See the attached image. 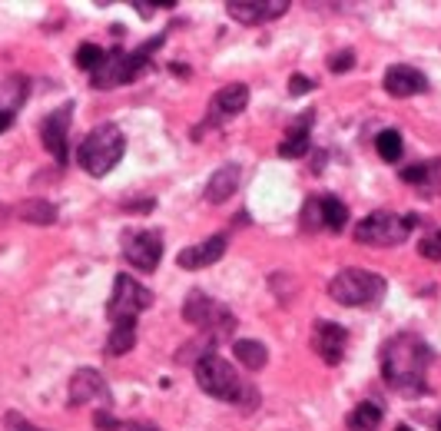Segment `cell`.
<instances>
[{
  "mask_svg": "<svg viewBox=\"0 0 441 431\" xmlns=\"http://www.w3.org/2000/svg\"><path fill=\"white\" fill-rule=\"evenodd\" d=\"M27 100V80L24 77H7L0 83V113H17Z\"/></svg>",
  "mask_w": 441,
  "mask_h": 431,
  "instance_id": "cell-22",
  "label": "cell"
},
{
  "mask_svg": "<svg viewBox=\"0 0 441 431\" xmlns=\"http://www.w3.org/2000/svg\"><path fill=\"white\" fill-rule=\"evenodd\" d=\"M318 216H322V229L342 232L348 222V206L336 196H318Z\"/></svg>",
  "mask_w": 441,
  "mask_h": 431,
  "instance_id": "cell-21",
  "label": "cell"
},
{
  "mask_svg": "<svg viewBox=\"0 0 441 431\" xmlns=\"http://www.w3.org/2000/svg\"><path fill=\"white\" fill-rule=\"evenodd\" d=\"M14 212L24 222H30V226H50V222L57 219V206L50 199H24Z\"/></svg>",
  "mask_w": 441,
  "mask_h": 431,
  "instance_id": "cell-20",
  "label": "cell"
},
{
  "mask_svg": "<svg viewBox=\"0 0 441 431\" xmlns=\"http://www.w3.org/2000/svg\"><path fill=\"white\" fill-rule=\"evenodd\" d=\"M402 180L422 189H438L441 186V160H428V163H415L402 170Z\"/></svg>",
  "mask_w": 441,
  "mask_h": 431,
  "instance_id": "cell-19",
  "label": "cell"
},
{
  "mask_svg": "<svg viewBox=\"0 0 441 431\" xmlns=\"http://www.w3.org/2000/svg\"><path fill=\"white\" fill-rule=\"evenodd\" d=\"M312 116H316L312 110L299 116L296 126L289 130V136L279 143V156H282V160H299V156L308 153V130H312Z\"/></svg>",
  "mask_w": 441,
  "mask_h": 431,
  "instance_id": "cell-16",
  "label": "cell"
},
{
  "mask_svg": "<svg viewBox=\"0 0 441 431\" xmlns=\"http://www.w3.org/2000/svg\"><path fill=\"white\" fill-rule=\"evenodd\" d=\"M123 256L126 262L140 272H153L163 259V239L160 232L140 229V232H123Z\"/></svg>",
  "mask_w": 441,
  "mask_h": 431,
  "instance_id": "cell-9",
  "label": "cell"
},
{
  "mask_svg": "<svg viewBox=\"0 0 441 431\" xmlns=\"http://www.w3.org/2000/svg\"><path fill=\"white\" fill-rule=\"evenodd\" d=\"M249 103V86L246 83H229L222 86L216 100H212V120L216 116H232V113H242Z\"/></svg>",
  "mask_w": 441,
  "mask_h": 431,
  "instance_id": "cell-18",
  "label": "cell"
},
{
  "mask_svg": "<svg viewBox=\"0 0 441 431\" xmlns=\"http://www.w3.org/2000/svg\"><path fill=\"white\" fill-rule=\"evenodd\" d=\"M239 166L236 163H226L219 166V170L209 176V182H206V199L209 202H226L232 196V192L239 189Z\"/></svg>",
  "mask_w": 441,
  "mask_h": 431,
  "instance_id": "cell-17",
  "label": "cell"
},
{
  "mask_svg": "<svg viewBox=\"0 0 441 431\" xmlns=\"http://www.w3.org/2000/svg\"><path fill=\"white\" fill-rule=\"evenodd\" d=\"M375 146H378V156H382L385 163H398L405 153L402 133H398V130H382V133L375 136Z\"/></svg>",
  "mask_w": 441,
  "mask_h": 431,
  "instance_id": "cell-26",
  "label": "cell"
},
{
  "mask_svg": "<svg viewBox=\"0 0 441 431\" xmlns=\"http://www.w3.org/2000/svg\"><path fill=\"white\" fill-rule=\"evenodd\" d=\"M103 60H106V50H100L96 43H83L77 50V67L87 70V73H96V70L103 67Z\"/></svg>",
  "mask_w": 441,
  "mask_h": 431,
  "instance_id": "cell-27",
  "label": "cell"
},
{
  "mask_svg": "<svg viewBox=\"0 0 441 431\" xmlns=\"http://www.w3.org/2000/svg\"><path fill=\"white\" fill-rule=\"evenodd\" d=\"M70 116H73V103H63V106H57L47 120H43V126H40V140H43V146L50 150V156H53L57 163H67Z\"/></svg>",
  "mask_w": 441,
  "mask_h": 431,
  "instance_id": "cell-10",
  "label": "cell"
},
{
  "mask_svg": "<svg viewBox=\"0 0 441 431\" xmlns=\"http://www.w3.org/2000/svg\"><path fill=\"white\" fill-rule=\"evenodd\" d=\"M163 47V37H153L150 43H143L140 50L126 53L123 47H113L106 53L103 67L93 73V86L96 90H110V86H123V83H133L146 67H150V53Z\"/></svg>",
  "mask_w": 441,
  "mask_h": 431,
  "instance_id": "cell-4",
  "label": "cell"
},
{
  "mask_svg": "<svg viewBox=\"0 0 441 431\" xmlns=\"http://www.w3.org/2000/svg\"><path fill=\"white\" fill-rule=\"evenodd\" d=\"M156 199H150V196H140L136 202H123V209L126 212H153Z\"/></svg>",
  "mask_w": 441,
  "mask_h": 431,
  "instance_id": "cell-32",
  "label": "cell"
},
{
  "mask_svg": "<svg viewBox=\"0 0 441 431\" xmlns=\"http://www.w3.org/2000/svg\"><path fill=\"white\" fill-rule=\"evenodd\" d=\"M10 123H14V116H10V113H0V133H4Z\"/></svg>",
  "mask_w": 441,
  "mask_h": 431,
  "instance_id": "cell-35",
  "label": "cell"
},
{
  "mask_svg": "<svg viewBox=\"0 0 441 431\" xmlns=\"http://www.w3.org/2000/svg\"><path fill=\"white\" fill-rule=\"evenodd\" d=\"M418 252H422L425 259H435V262H438V259H441V242L435 239V236H428V239H422V246H418Z\"/></svg>",
  "mask_w": 441,
  "mask_h": 431,
  "instance_id": "cell-31",
  "label": "cell"
},
{
  "mask_svg": "<svg viewBox=\"0 0 441 431\" xmlns=\"http://www.w3.org/2000/svg\"><path fill=\"white\" fill-rule=\"evenodd\" d=\"M93 425H96V428H103V431L120 428V422H116V418H110L106 412H96V415H93Z\"/></svg>",
  "mask_w": 441,
  "mask_h": 431,
  "instance_id": "cell-33",
  "label": "cell"
},
{
  "mask_svg": "<svg viewBox=\"0 0 441 431\" xmlns=\"http://www.w3.org/2000/svg\"><path fill=\"white\" fill-rule=\"evenodd\" d=\"M395 431H412V428H408V425H398V428H395Z\"/></svg>",
  "mask_w": 441,
  "mask_h": 431,
  "instance_id": "cell-37",
  "label": "cell"
},
{
  "mask_svg": "<svg viewBox=\"0 0 441 431\" xmlns=\"http://www.w3.org/2000/svg\"><path fill=\"white\" fill-rule=\"evenodd\" d=\"M308 90H316V80L302 77V73H296V77L289 80V93L292 96H302V93H308Z\"/></svg>",
  "mask_w": 441,
  "mask_h": 431,
  "instance_id": "cell-30",
  "label": "cell"
},
{
  "mask_svg": "<svg viewBox=\"0 0 441 431\" xmlns=\"http://www.w3.org/2000/svg\"><path fill=\"white\" fill-rule=\"evenodd\" d=\"M226 236H209L206 242H196V246H186V249L180 252V269H190V272H196V269H206L212 266V262H219L222 252H226Z\"/></svg>",
  "mask_w": 441,
  "mask_h": 431,
  "instance_id": "cell-15",
  "label": "cell"
},
{
  "mask_svg": "<svg viewBox=\"0 0 441 431\" xmlns=\"http://www.w3.org/2000/svg\"><path fill=\"white\" fill-rule=\"evenodd\" d=\"M150 306H153V292L140 286L133 276L120 272V276L113 279V296L106 302V312H110L113 322H120V318H136Z\"/></svg>",
  "mask_w": 441,
  "mask_h": 431,
  "instance_id": "cell-6",
  "label": "cell"
},
{
  "mask_svg": "<svg viewBox=\"0 0 441 431\" xmlns=\"http://www.w3.org/2000/svg\"><path fill=\"white\" fill-rule=\"evenodd\" d=\"M7 216H10V212H7V206H0V226L7 222Z\"/></svg>",
  "mask_w": 441,
  "mask_h": 431,
  "instance_id": "cell-36",
  "label": "cell"
},
{
  "mask_svg": "<svg viewBox=\"0 0 441 431\" xmlns=\"http://www.w3.org/2000/svg\"><path fill=\"white\" fill-rule=\"evenodd\" d=\"M96 398H100L103 405H110V392H106L103 375L93 372V368H80V372H73V378H70V395H67L70 408L90 405V402H96Z\"/></svg>",
  "mask_w": 441,
  "mask_h": 431,
  "instance_id": "cell-11",
  "label": "cell"
},
{
  "mask_svg": "<svg viewBox=\"0 0 441 431\" xmlns=\"http://www.w3.org/2000/svg\"><path fill=\"white\" fill-rule=\"evenodd\" d=\"M438 431H441V422H438Z\"/></svg>",
  "mask_w": 441,
  "mask_h": 431,
  "instance_id": "cell-38",
  "label": "cell"
},
{
  "mask_svg": "<svg viewBox=\"0 0 441 431\" xmlns=\"http://www.w3.org/2000/svg\"><path fill=\"white\" fill-rule=\"evenodd\" d=\"M355 67V53L352 50H342V53H332V60H328V70L332 73H346V70Z\"/></svg>",
  "mask_w": 441,
  "mask_h": 431,
  "instance_id": "cell-29",
  "label": "cell"
},
{
  "mask_svg": "<svg viewBox=\"0 0 441 431\" xmlns=\"http://www.w3.org/2000/svg\"><path fill=\"white\" fill-rule=\"evenodd\" d=\"M182 318L196 328H216V332H226V328L236 326V318L226 306H219L216 298H209L202 289H192L186 302H182Z\"/></svg>",
  "mask_w": 441,
  "mask_h": 431,
  "instance_id": "cell-7",
  "label": "cell"
},
{
  "mask_svg": "<svg viewBox=\"0 0 441 431\" xmlns=\"http://www.w3.org/2000/svg\"><path fill=\"white\" fill-rule=\"evenodd\" d=\"M196 382H199L202 392L219 398V402H242V395L249 388L236 375V368L226 358H219L216 352L199 355V362H196Z\"/></svg>",
  "mask_w": 441,
  "mask_h": 431,
  "instance_id": "cell-5",
  "label": "cell"
},
{
  "mask_svg": "<svg viewBox=\"0 0 441 431\" xmlns=\"http://www.w3.org/2000/svg\"><path fill=\"white\" fill-rule=\"evenodd\" d=\"M382 425V408L375 402H362L348 412V431H375Z\"/></svg>",
  "mask_w": 441,
  "mask_h": 431,
  "instance_id": "cell-24",
  "label": "cell"
},
{
  "mask_svg": "<svg viewBox=\"0 0 441 431\" xmlns=\"http://www.w3.org/2000/svg\"><path fill=\"white\" fill-rule=\"evenodd\" d=\"M7 425H10V431H40L33 425H27L24 418H17V415H7Z\"/></svg>",
  "mask_w": 441,
  "mask_h": 431,
  "instance_id": "cell-34",
  "label": "cell"
},
{
  "mask_svg": "<svg viewBox=\"0 0 441 431\" xmlns=\"http://www.w3.org/2000/svg\"><path fill=\"white\" fill-rule=\"evenodd\" d=\"M388 292L385 276L372 272V269H342L332 282H328V296L336 298L338 306L358 308V306H375L382 302Z\"/></svg>",
  "mask_w": 441,
  "mask_h": 431,
  "instance_id": "cell-3",
  "label": "cell"
},
{
  "mask_svg": "<svg viewBox=\"0 0 441 431\" xmlns=\"http://www.w3.org/2000/svg\"><path fill=\"white\" fill-rule=\"evenodd\" d=\"M302 226L306 229H322V216H318V196L306 202V209H302Z\"/></svg>",
  "mask_w": 441,
  "mask_h": 431,
  "instance_id": "cell-28",
  "label": "cell"
},
{
  "mask_svg": "<svg viewBox=\"0 0 441 431\" xmlns=\"http://www.w3.org/2000/svg\"><path fill=\"white\" fill-rule=\"evenodd\" d=\"M425 90H428V80H425L422 70L405 67V63H395V67H388V73H385V93L398 96V100L415 96V93H425Z\"/></svg>",
  "mask_w": 441,
  "mask_h": 431,
  "instance_id": "cell-14",
  "label": "cell"
},
{
  "mask_svg": "<svg viewBox=\"0 0 441 431\" xmlns=\"http://www.w3.org/2000/svg\"><path fill=\"white\" fill-rule=\"evenodd\" d=\"M232 355H236L246 368H256V372H259L262 365H266V358H269L266 345L256 342V338H239V342L232 345Z\"/></svg>",
  "mask_w": 441,
  "mask_h": 431,
  "instance_id": "cell-25",
  "label": "cell"
},
{
  "mask_svg": "<svg viewBox=\"0 0 441 431\" xmlns=\"http://www.w3.org/2000/svg\"><path fill=\"white\" fill-rule=\"evenodd\" d=\"M126 153V136L116 123H100L96 130H90L87 140L80 143V166L90 172V176H106L113 170Z\"/></svg>",
  "mask_w": 441,
  "mask_h": 431,
  "instance_id": "cell-2",
  "label": "cell"
},
{
  "mask_svg": "<svg viewBox=\"0 0 441 431\" xmlns=\"http://www.w3.org/2000/svg\"><path fill=\"white\" fill-rule=\"evenodd\" d=\"M405 236H408L405 219L388 209L365 216L355 229V242H365V246H398V242H405Z\"/></svg>",
  "mask_w": 441,
  "mask_h": 431,
  "instance_id": "cell-8",
  "label": "cell"
},
{
  "mask_svg": "<svg viewBox=\"0 0 441 431\" xmlns=\"http://www.w3.org/2000/svg\"><path fill=\"white\" fill-rule=\"evenodd\" d=\"M133 345H136V318H120V322H113V332H110L106 352L110 355H126Z\"/></svg>",
  "mask_w": 441,
  "mask_h": 431,
  "instance_id": "cell-23",
  "label": "cell"
},
{
  "mask_svg": "<svg viewBox=\"0 0 441 431\" xmlns=\"http://www.w3.org/2000/svg\"><path fill=\"white\" fill-rule=\"evenodd\" d=\"M428 362H432V348L415 332H402L382 345V375L398 392H422Z\"/></svg>",
  "mask_w": 441,
  "mask_h": 431,
  "instance_id": "cell-1",
  "label": "cell"
},
{
  "mask_svg": "<svg viewBox=\"0 0 441 431\" xmlns=\"http://www.w3.org/2000/svg\"><path fill=\"white\" fill-rule=\"evenodd\" d=\"M346 342H348V332L336 322H318L316 332H312V348H316L328 365H338L342 355H346Z\"/></svg>",
  "mask_w": 441,
  "mask_h": 431,
  "instance_id": "cell-13",
  "label": "cell"
},
{
  "mask_svg": "<svg viewBox=\"0 0 441 431\" xmlns=\"http://www.w3.org/2000/svg\"><path fill=\"white\" fill-rule=\"evenodd\" d=\"M286 10V0H229L226 4V14L239 24H266V20L282 17Z\"/></svg>",
  "mask_w": 441,
  "mask_h": 431,
  "instance_id": "cell-12",
  "label": "cell"
}]
</instances>
